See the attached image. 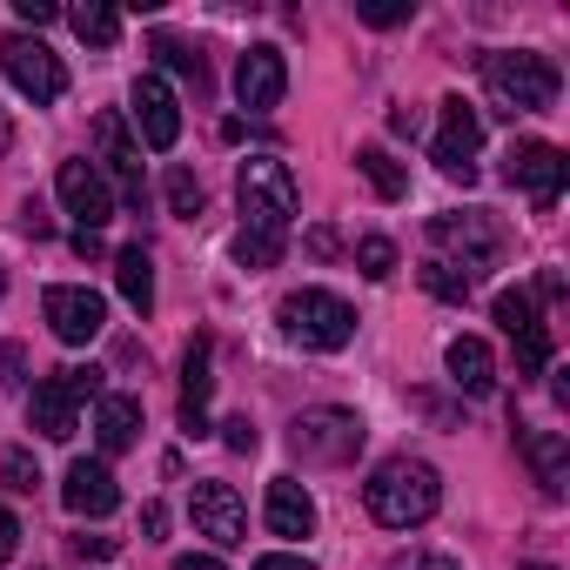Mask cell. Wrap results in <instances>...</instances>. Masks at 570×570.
Masks as SVG:
<instances>
[{
  "label": "cell",
  "mask_w": 570,
  "mask_h": 570,
  "mask_svg": "<svg viewBox=\"0 0 570 570\" xmlns=\"http://www.w3.org/2000/svg\"><path fill=\"white\" fill-rule=\"evenodd\" d=\"M430 242L450 248V255H436V262H450V268L470 275V282H476V268H497V255H503V228H497L490 215H436V222H430Z\"/></svg>",
  "instance_id": "6"
},
{
  "label": "cell",
  "mask_w": 570,
  "mask_h": 570,
  "mask_svg": "<svg viewBox=\"0 0 570 570\" xmlns=\"http://www.w3.org/2000/svg\"><path fill=\"white\" fill-rule=\"evenodd\" d=\"M55 188H61V208L75 215V228H81V235H95V228L115 215V188H108V175H101L95 161H61Z\"/></svg>",
  "instance_id": "12"
},
{
  "label": "cell",
  "mask_w": 570,
  "mask_h": 570,
  "mask_svg": "<svg viewBox=\"0 0 570 570\" xmlns=\"http://www.w3.org/2000/svg\"><path fill=\"white\" fill-rule=\"evenodd\" d=\"M235 202H242V228H255V235H289V222H296V175L282 168L275 155H248L242 161V175H235Z\"/></svg>",
  "instance_id": "3"
},
{
  "label": "cell",
  "mask_w": 570,
  "mask_h": 570,
  "mask_svg": "<svg viewBox=\"0 0 570 570\" xmlns=\"http://www.w3.org/2000/svg\"><path fill=\"white\" fill-rule=\"evenodd\" d=\"M523 456H530L537 483H543L550 497H563V483H570V456H563V436H557V430H523Z\"/></svg>",
  "instance_id": "21"
},
{
  "label": "cell",
  "mask_w": 570,
  "mask_h": 570,
  "mask_svg": "<svg viewBox=\"0 0 570 570\" xmlns=\"http://www.w3.org/2000/svg\"><path fill=\"white\" fill-rule=\"evenodd\" d=\"M41 316H48V330H55L61 343H75V350L108 330V303L88 289V282H55V289L41 296Z\"/></svg>",
  "instance_id": "8"
},
{
  "label": "cell",
  "mask_w": 570,
  "mask_h": 570,
  "mask_svg": "<svg viewBox=\"0 0 570 570\" xmlns=\"http://www.w3.org/2000/svg\"><path fill=\"white\" fill-rule=\"evenodd\" d=\"M503 175H510V188H523L537 208H550L557 195H563V148L557 141H517L510 155H503Z\"/></svg>",
  "instance_id": "10"
},
{
  "label": "cell",
  "mask_w": 570,
  "mask_h": 570,
  "mask_svg": "<svg viewBox=\"0 0 570 570\" xmlns=\"http://www.w3.org/2000/svg\"><path fill=\"white\" fill-rule=\"evenodd\" d=\"M61 503H68L75 517H108V510L121 503V483H115V470H108L101 456H75L68 476H61Z\"/></svg>",
  "instance_id": "15"
},
{
  "label": "cell",
  "mask_w": 570,
  "mask_h": 570,
  "mask_svg": "<svg viewBox=\"0 0 570 570\" xmlns=\"http://www.w3.org/2000/svg\"><path fill=\"white\" fill-rule=\"evenodd\" d=\"M0 289H8V275H0Z\"/></svg>",
  "instance_id": "44"
},
{
  "label": "cell",
  "mask_w": 570,
  "mask_h": 570,
  "mask_svg": "<svg viewBox=\"0 0 570 570\" xmlns=\"http://www.w3.org/2000/svg\"><path fill=\"white\" fill-rule=\"evenodd\" d=\"M168 208H175V215H188V222L202 215V181H195L188 168H168Z\"/></svg>",
  "instance_id": "30"
},
{
  "label": "cell",
  "mask_w": 570,
  "mask_h": 570,
  "mask_svg": "<svg viewBox=\"0 0 570 570\" xmlns=\"http://www.w3.org/2000/svg\"><path fill=\"white\" fill-rule=\"evenodd\" d=\"M148 48H155V61H161V68L195 75V88H202V48H188V41H175V35H155Z\"/></svg>",
  "instance_id": "27"
},
{
  "label": "cell",
  "mask_w": 570,
  "mask_h": 570,
  "mask_svg": "<svg viewBox=\"0 0 570 570\" xmlns=\"http://www.w3.org/2000/svg\"><path fill=\"white\" fill-rule=\"evenodd\" d=\"M255 570H316L309 557H289V550H268V557H255Z\"/></svg>",
  "instance_id": "38"
},
{
  "label": "cell",
  "mask_w": 570,
  "mask_h": 570,
  "mask_svg": "<svg viewBox=\"0 0 570 570\" xmlns=\"http://www.w3.org/2000/svg\"><path fill=\"white\" fill-rule=\"evenodd\" d=\"M363 443H370V423H363L356 410H336V403L303 410V416L289 423V450H296L303 463H356Z\"/></svg>",
  "instance_id": "4"
},
{
  "label": "cell",
  "mask_w": 570,
  "mask_h": 570,
  "mask_svg": "<svg viewBox=\"0 0 570 570\" xmlns=\"http://www.w3.org/2000/svg\"><path fill=\"white\" fill-rule=\"evenodd\" d=\"M14 550H21V523H14L8 503H0V563H14Z\"/></svg>",
  "instance_id": "35"
},
{
  "label": "cell",
  "mask_w": 570,
  "mask_h": 570,
  "mask_svg": "<svg viewBox=\"0 0 570 570\" xmlns=\"http://www.w3.org/2000/svg\"><path fill=\"white\" fill-rule=\"evenodd\" d=\"M95 436H101L108 456H115V450H135V436H141V396H101Z\"/></svg>",
  "instance_id": "20"
},
{
  "label": "cell",
  "mask_w": 570,
  "mask_h": 570,
  "mask_svg": "<svg viewBox=\"0 0 570 570\" xmlns=\"http://www.w3.org/2000/svg\"><path fill=\"white\" fill-rule=\"evenodd\" d=\"M21 370H28L21 343H0V390H21Z\"/></svg>",
  "instance_id": "33"
},
{
  "label": "cell",
  "mask_w": 570,
  "mask_h": 570,
  "mask_svg": "<svg viewBox=\"0 0 570 570\" xmlns=\"http://www.w3.org/2000/svg\"><path fill=\"white\" fill-rule=\"evenodd\" d=\"M557 61L550 55H530V48H497V55H483V95H490V108L497 115H543L550 101H557Z\"/></svg>",
  "instance_id": "2"
},
{
  "label": "cell",
  "mask_w": 570,
  "mask_h": 570,
  "mask_svg": "<svg viewBox=\"0 0 570 570\" xmlns=\"http://www.w3.org/2000/svg\"><path fill=\"white\" fill-rule=\"evenodd\" d=\"M14 14H21L28 28H48V21H61V8H48V0H14Z\"/></svg>",
  "instance_id": "37"
},
{
  "label": "cell",
  "mask_w": 570,
  "mask_h": 570,
  "mask_svg": "<svg viewBox=\"0 0 570 570\" xmlns=\"http://www.w3.org/2000/svg\"><path fill=\"white\" fill-rule=\"evenodd\" d=\"M423 289H430V296H443V303H470V275H456L450 262H436V255H430V262H423Z\"/></svg>",
  "instance_id": "26"
},
{
  "label": "cell",
  "mask_w": 570,
  "mask_h": 570,
  "mask_svg": "<svg viewBox=\"0 0 570 570\" xmlns=\"http://www.w3.org/2000/svg\"><path fill=\"white\" fill-rule=\"evenodd\" d=\"M55 376L68 383V396H75V403H81V396H108V390H101V370H95V363H75V370H55Z\"/></svg>",
  "instance_id": "32"
},
{
  "label": "cell",
  "mask_w": 570,
  "mask_h": 570,
  "mask_svg": "<svg viewBox=\"0 0 570 570\" xmlns=\"http://www.w3.org/2000/svg\"><path fill=\"white\" fill-rule=\"evenodd\" d=\"M128 108H135V128H141V141H148L155 155H168V148L181 141V101H175V88H168L161 75H141V81L128 88Z\"/></svg>",
  "instance_id": "11"
},
{
  "label": "cell",
  "mask_w": 570,
  "mask_h": 570,
  "mask_svg": "<svg viewBox=\"0 0 570 570\" xmlns=\"http://www.w3.org/2000/svg\"><path fill=\"white\" fill-rule=\"evenodd\" d=\"M95 141H101V161L115 168V181H121L128 208H141V195H148V175H141V148H135V135L121 128V115H95Z\"/></svg>",
  "instance_id": "16"
},
{
  "label": "cell",
  "mask_w": 570,
  "mask_h": 570,
  "mask_svg": "<svg viewBox=\"0 0 570 570\" xmlns=\"http://www.w3.org/2000/svg\"><path fill=\"white\" fill-rule=\"evenodd\" d=\"M523 570H557V563H523Z\"/></svg>",
  "instance_id": "43"
},
{
  "label": "cell",
  "mask_w": 570,
  "mask_h": 570,
  "mask_svg": "<svg viewBox=\"0 0 570 570\" xmlns=\"http://www.w3.org/2000/svg\"><path fill=\"white\" fill-rule=\"evenodd\" d=\"M356 268H363L370 282H390V275H396V242H390V235H363V242H356Z\"/></svg>",
  "instance_id": "25"
},
{
  "label": "cell",
  "mask_w": 570,
  "mask_h": 570,
  "mask_svg": "<svg viewBox=\"0 0 570 570\" xmlns=\"http://www.w3.org/2000/svg\"><path fill=\"white\" fill-rule=\"evenodd\" d=\"M363 21L370 28H396V21H410V8H363Z\"/></svg>",
  "instance_id": "39"
},
{
  "label": "cell",
  "mask_w": 570,
  "mask_h": 570,
  "mask_svg": "<svg viewBox=\"0 0 570 570\" xmlns=\"http://www.w3.org/2000/svg\"><path fill=\"white\" fill-rule=\"evenodd\" d=\"M115 289L128 309H155V268H148V248H115Z\"/></svg>",
  "instance_id": "22"
},
{
  "label": "cell",
  "mask_w": 570,
  "mask_h": 570,
  "mask_svg": "<svg viewBox=\"0 0 570 570\" xmlns=\"http://www.w3.org/2000/svg\"><path fill=\"white\" fill-rule=\"evenodd\" d=\"M390 570H463L456 557H436V550H410V557H396Z\"/></svg>",
  "instance_id": "34"
},
{
  "label": "cell",
  "mask_w": 570,
  "mask_h": 570,
  "mask_svg": "<svg viewBox=\"0 0 570 570\" xmlns=\"http://www.w3.org/2000/svg\"><path fill=\"white\" fill-rule=\"evenodd\" d=\"M75 35H81L88 48H115V41H121V14H115V8H75Z\"/></svg>",
  "instance_id": "24"
},
{
  "label": "cell",
  "mask_w": 570,
  "mask_h": 570,
  "mask_svg": "<svg viewBox=\"0 0 570 570\" xmlns=\"http://www.w3.org/2000/svg\"><path fill=\"white\" fill-rule=\"evenodd\" d=\"M235 255H242V268H275V262H282V235L242 228V235H235Z\"/></svg>",
  "instance_id": "28"
},
{
  "label": "cell",
  "mask_w": 570,
  "mask_h": 570,
  "mask_svg": "<svg viewBox=\"0 0 570 570\" xmlns=\"http://www.w3.org/2000/svg\"><path fill=\"white\" fill-rule=\"evenodd\" d=\"M497 323H503V336L537 330V303H530V289H503V296H497Z\"/></svg>",
  "instance_id": "29"
},
{
  "label": "cell",
  "mask_w": 570,
  "mask_h": 570,
  "mask_svg": "<svg viewBox=\"0 0 570 570\" xmlns=\"http://www.w3.org/2000/svg\"><path fill=\"white\" fill-rule=\"evenodd\" d=\"M443 363H450V383H456L463 396H490V390H497V363H490V343H483V336H456V343L443 350Z\"/></svg>",
  "instance_id": "19"
},
{
  "label": "cell",
  "mask_w": 570,
  "mask_h": 570,
  "mask_svg": "<svg viewBox=\"0 0 570 570\" xmlns=\"http://www.w3.org/2000/svg\"><path fill=\"white\" fill-rule=\"evenodd\" d=\"M282 330H289V343L303 350H350L356 336V309L330 289H296V296H282Z\"/></svg>",
  "instance_id": "5"
},
{
  "label": "cell",
  "mask_w": 570,
  "mask_h": 570,
  "mask_svg": "<svg viewBox=\"0 0 570 570\" xmlns=\"http://www.w3.org/2000/svg\"><path fill=\"white\" fill-rule=\"evenodd\" d=\"M188 517L202 537H215L222 550L228 543H248V503L235 497V483H195L188 490Z\"/></svg>",
  "instance_id": "14"
},
{
  "label": "cell",
  "mask_w": 570,
  "mask_h": 570,
  "mask_svg": "<svg viewBox=\"0 0 570 570\" xmlns=\"http://www.w3.org/2000/svg\"><path fill=\"white\" fill-rule=\"evenodd\" d=\"M175 570H228V563H222V557H195V550H188V557H175Z\"/></svg>",
  "instance_id": "42"
},
{
  "label": "cell",
  "mask_w": 570,
  "mask_h": 570,
  "mask_svg": "<svg viewBox=\"0 0 570 570\" xmlns=\"http://www.w3.org/2000/svg\"><path fill=\"white\" fill-rule=\"evenodd\" d=\"M476 148H483V121H476V108L463 95H450L443 101V128H436V168L470 188L476 181Z\"/></svg>",
  "instance_id": "9"
},
{
  "label": "cell",
  "mask_w": 570,
  "mask_h": 570,
  "mask_svg": "<svg viewBox=\"0 0 570 570\" xmlns=\"http://www.w3.org/2000/svg\"><path fill=\"white\" fill-rule=\"evenodd\" d=\"M141 530H148V537H161V530H168V510H161V503H148V510H141Z\"/></svg>",
  "instance_id": "41"
},
{
  "label": "cell",
  "mask_w": 570,
  "mask_h": 570,
  "mask_svg": "<svg viewBox=\"0 0 570 570\" xmlns=\"http://www.w3.org/2000/svg\"><path fill=\"white\" fill-rule=\"evenodd\" d=\"M0 470H8V490H21V497H35V483H41V470H35V456H28V450H8V456H0Z\"/></svg>",
  "instance_id": "31"
},
{
  "label": "cell",
  "mask_w": 570,
  "mask_h": 570,
  "mask_svg": "<svg viewBox=\"0 0 570 570\" xmlns=\"http://www.w3.org/2000/svg\"><path fill=\"white\" fill-rule=\"evenodd\" d=\"M282 95H289V61H282V48H248L242 61H235V101L248 108V115H268V108H282Z\"/></svg>",
  "instance_id": "13"
},
{
  "label": "cell",
  "mask_w": 570,
  "mask_h": 570,
  "mask_svg": "<svg viewBox=\"0 0 570 570\" xmlns=\"http://www.w3.org/2000/svg\"><path fill=\"white\" fill-rule=\"evenodd\" d=\"M356 168L370 175V188H376L383 202H403V188H410V175H403V161H396V155H390L383 141H363V148H356Z\"/></svg>",
  "instance_id": "23"
},
{
  "label": "cell",
  "mask_w": 570,
  "mask_h": 570,
  "mask_svg": "<svg viewBox=\"0 0 570 570\" xmlns=\"http://www.w3.org/2000/svg\"><path fill=\"white\" fill-rule=\"evenodd\" d=\"M222 443H228V450H255V423H248V416H228V423H222Z\"/></svg>",
  "instance_id": "36"
},
{
  "label": "cell",
  "mask_w": 570,
  "mask_h": 570,
  "mask_svg": "<svg viewBox=\"0 0 570 570\" xmlns=\"http://www.w3.org/2000/svg\"><path fill=\"white\" fill-rule=\"evenodd\" d=\"M363 503H370V517H376L383 530H416V523L436 517L443 476H436L423 456H390V463H376V476L363 483Z\"/></svg>",
  "instance_id": "1"
},
{
  "label": "cell",
  "mask_w": 570,
  "mask_h": 570,
  "mask_svg": "<svg viewBox=\"0 0 570 570\" xmlns=\"http://www.w3.org/2000/svg\"><path fill=\"white\" fill-rule=\"evenodd\" d=\"M0 68H8V81H14L35 108H48V101L68 95V68H61V55H55L48 41H35V35H8V41H0Z\"/></svg>",
  "instance_id": "7"
},
{
  "label": "cell",
  "mask_w": 570,
  "mask_h": 570,
  "mask_svg": "<svg viewBox=\"0 0 570 570\" xmlns=\"http://www.w3.org/2000/svg\"><path fill=\"white\" fill-rule=\"evenodd\" d=\"M81 557H115V537H75Z\"/></svg>",
  "instance_id": "40"
},
{
  "label": "cell",
  "mask_w": 570,
  "mask_h": 570,
  "mask_svg": "<svg viewBox=\"0 0 570 570\" xmlns=\"http://www.w3.org/2000/svg\"><path fill=\"white\" fill-rule=\"evenodd\" d=\"M262 517H268V530H275V537H309V530H316V497H309L296 476H268Z\"/></svg>",
  "instance_id": "18"
},
{
  "label": "cell",
  "mask_w": 570,
  "mask_h": 570,
  "mask_svg": "<svg viewBox=\"0 0 570 570\" xmlns=\"http://www.w3.org/2000/svg\"><path fill=\"white\" fill-rule=\"evenodd\" d=\"M28 430H35V436H48V443H68V436L81 430V403L68 396V383H61V376L35 383V396H28Z\"/></svg>",
  "instance_id": "17"
}]
</instances>
